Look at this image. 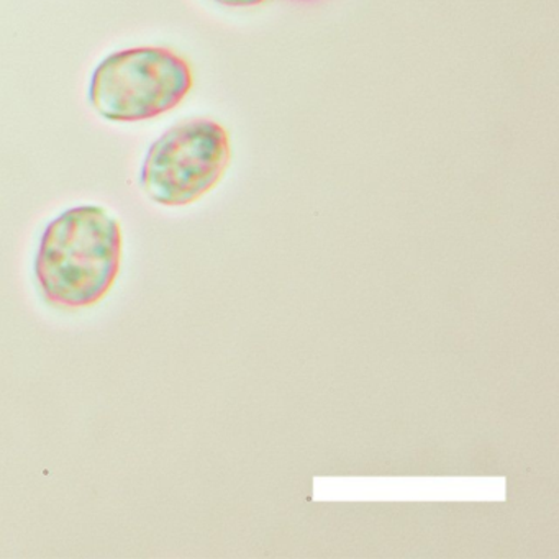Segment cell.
Masks as SVG:
<instances>
[{"label": "cell", "instance_id": "obj_1", "mask_svg": "<svg viewBox=\"0 0 559 559\" xmlns=\"http://www.w3.org/2000/svg\"><path fill=\"white\" fill-rule=\"evenodd\" d=\"M122 228L99 205H81L47 225L35 257V280L48 304L84 309L99 304L122 264Z\"/></svg>", "mask_w": 559, "mask_h": 559}, {"label": "cell", "instance_id": "obj_2", "mask_svg": "<svg viewBox=\"0 0 559 559\" xmlns=\"http://www.w3.org/2000/svg\"><path fill=\"white\" fill-rule=\"evenodd\" d=\"M191 63L166 47H135L104 58L90 84V104L116 123L145 122L175 110L191 93Z\"/></svg>", "mask_w": 559, "mask_h": 559}, {"label": "cell", "instance_id": "obj_3", "mask_svg": "<svg viewBox=\"0 0 559 559\" xmlns=\"http://www.w3.org/2000/svg\"><path fill=\"white\" fill-rule=\"evenodd\" d=\"M230 162V136L224 126L212 119L188 120L150 146L140 188L155 204L182 207L211 192Z\"/></svg>", "mask_w": 559, "mask_h": 559}, {"label": "cell", "instance_id": "obj_4", "mask_svg": "<svg viewBox=\"0 0 559 559\" xmlns=\"http://www.w3.org/2000/svg\"><path fill=\"white\" fill-rule=\"evenodd\" d=\"M215 4L228 9H251L264 4L266 0H212Z\"/></svg>", "mask_w": 559, "mask_h": 559}, {"label": "cell", "instance_id": "obj_5", "mask_svg": "<svg viewBox=\"0 0 559 559\" xmlns=\"http://www.w3.org/2000/svg\"><path fill=\"white\" fill-rule=\"evenodd\" d=\"M299 2H310V0H299Z\"/></svg>", "mask_w": 559, "mask_h": 559}]
</instances>
